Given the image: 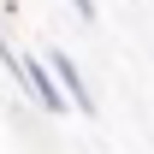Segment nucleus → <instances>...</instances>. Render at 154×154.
I'll return each instance as SVG.
<instances>
[{
  "label": "nucleus",
  "instance_id": "2",
  "mask_svg": "<svg viewBox=\"0 0 154 154\" xmlns=\"http://www.w3.org/2000/svg\"><path fill=\"white\" fill-rule=\"evenodd\" d=\"M48 65H54L59 89H65V101H71L77 113H95V101H89V83H83V71H77V59H71V54H48Z\"/></svg>",
  "mask_w": 154,
  "mask_h": 154
},
{
  "label": "nucleus",
  "instance_id": "3",
  "mask_svg": "<svg viewBox=\"0 0 154 154\" xmlns=\"http://www.w3.org/2000/svg\"><path fill=\"white\" fill-rule=\"evenodd\" d=\"M77 6V18H95V0H71Z\"/></svg>",
  "mask_w": 154,
  "mask_h": 154
},
{
  "label": "nucleus",
  "instance_id": "1",
  "mask_svg": "<svg viewBox=\"0 0 154 154\" xmlns=\"http://www.w3.org/2000/svg\"><path fill=\"white\" fill-rule=\"evenodd\" d=\"M6 71L18 77L24 89H30V101H36L42 113H65V107H71V101H65V89H59V77H54V65H48V59H12V65H6Z\"/></svg>",
  "mask_w": 154,
  "mask_h": 154
}]
</instances>
